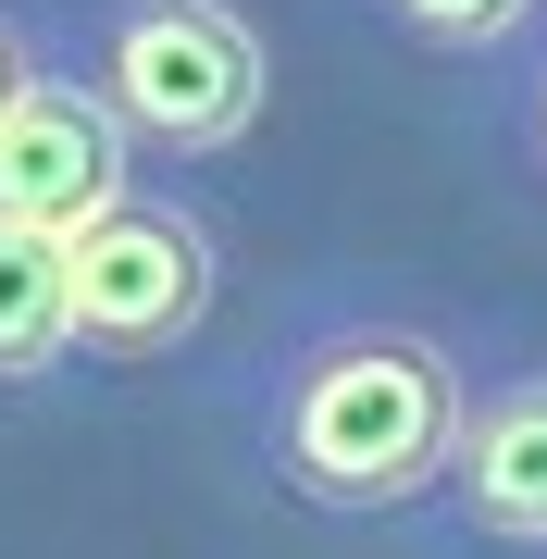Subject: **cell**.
<instances>
[{"instance_id":"5","label":"cell","mask_w":547,"mask_h":559,"mask_svg":"<svg viewBox=\"0 0 547 559\" xmlns=\"http://www.w3.org/2000/svg\"><path fill=\"white\" fill-rule=\"evenodd\" d=\"M436 535L473 559H547V360H510L473 399V436L448 460Z\"/></svg>"},{"instance_id":"7","label":"cell","mask_w":547,"mask_h":559,"mask_svg":"<svg viewBox=\"0 0 547 559\" xmlns=\"http://www.w3.org/2000/svg\"><path fill=\"white\" fill-rule=\"evenodd\" d=\"M361 25H385L399 50H424V62H510L547 25V0H348Z\"/></svg>"},{"instance_id":"2","label":"cell","mask_w":547,"mask_h":559,"mask_svg":"<svg viewBox=\"0 0 547 559\" xmlns=\"http://www.w3.org/2000/svg\"><path fill=\"white\" fill-rule=\"evenodd\" d=\"M38 50L138 138V162H224L274 100L249 0H38Z\"/></svg>"},{"instance_id":"3","label":"cell","mask_w":547,"mask_h":559,"mask_svg":"<svg viewBox=\"0 0 547 559\" xmlns=\"http://www.w3.org/2000/svg\"><path fill=\"white\" fill-rule=\"evenodd\" d=\"M62 286H75V360L100 373H138V360H175L224 299V237L200 200L175 187H138L124 212H100L75 249H62Z\"/></svg>"},{"instance_id":"6","label":"cell","mask_w":547,"mask_h":559,"mask_svg":"<svg viewBox=\"0 0 547 559\" xmlns=\"http://www.w3.org/2000/svg\"><path fill=\"white\" fill-rule=\"evenodd\" d=\"M50 373H75V286H62V249L0 224V385H50Z\"/></svg>"},{"instance_id":"9","label":"cell","mask_w":547,"mask_h":559,"mask_svg":"<svg viewBox=\"0 0 547 559\" xmlns=\"http://www.w3.org/2000/svg\"><path fill=\"white\" fill-rule=\"evenodd\" d=\"M38 62H50V50H38V13H13V0H0V112L38 87Z\"/></svg>"},{"instance_id":"1","label":"cell","mask_w":547,"mask_h":559,"mask_svg":"<svg viewBox=\"0 0 547 559\" xmlns=\"http://www.w3.org/2000/svg\"><path fill=\"white\" fill-rule=\"evenodd\" d=\"M486 373L436 311L411 299H311L237 373V436L274 473V498L324 522H411L448 498V460L473 436Z\"/></svg>"},{"instance_id":"8","label":"cell","mask_w":547,"mask_h":559,"mask_svg":"<svg viewBox=\"0 0 547 559\" xmlns=\"http://www.w3.org/2000/svg\"><path fill=\"white\" fill-rule=\"evenodd\" d=\"M498 75H510V87H498V100H510V150H523V175L547 187V25L498 62Z\"/></svg>"},{"instance_id":"4","label":"cell","mask_w":547,"mask_h":559,"mask_svg":"<svg viewBox=\"0 0 547 559\" xmlns=\"http://www.w3.org/2000/svg\"><path fill=\"white\" fill-rule=\"evenodd\" d=\"M150 187V162L138 138L87 100L62 62H38V87H25L13 112H0V224L13 237H38V249H75L100 212H124Z\"/></svg>"}]
</instances>
